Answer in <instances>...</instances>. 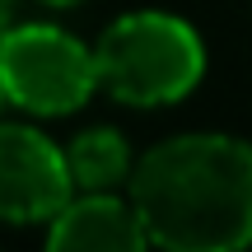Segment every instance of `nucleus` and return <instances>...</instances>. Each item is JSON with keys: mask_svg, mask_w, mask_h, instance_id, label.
<instances>
[{"mask_svg": "<svg viewBox=\"0 0 252 252\" xmlns=\"http://www.w3.org/2000/svg\"><path fill=\"white\" fill-rule=\"evenodd\" d=\"M47 5H80V0H47Z\"/></svg>", "mask_w": 252, "mask_h": 252, "instance_id": "nucleus-9", "label": "nucleus"}, {"mask_svg": "<svg viewBox=\"0 0 252 252\" xmlns=\"http://www.w3.org/2000/svg\"><path fill=\"white\" fill-rule=\"evenodd\" d=\"M5 103H9V94H5V80H0V108H5Z\"/></svg>", "mask_w": 252, "mask_h": 252, "instance_id": "nucleus-8", "label": "nucleus"}, {"mask_svg": "<svg viewBox=\"0 0 252 252\" xmlns=\"http://www.w3.org/2000/svg\"><path fill=\"white\" fill-rule=\"evenodd\" d=\"M131 206L150 243L173 252H234L252 243V145L178 135L131 168Z\"/></svg>", "mask_w": 252, "mask_h": 252, "instance_id": "nucleus-1", "label": "nucleus"}, {"mask_svg": "<svg viewBox=\"0 0 252 252\" xmlns=\"http://www.w3.org/2000/svg\"><path fill=\"white\" fill-rule=\"evenodd\" d=\"M65 168H70V182L80 191H112L117 182H131V154H126V140L117 131L94 126V131L70 140Z\"/></svg>", "mask_w": 252, "mask_h": 252, "instance_id": "nucleus-6", "label": "nucleus"}, {"mask_svg": "<svg viewBox=\"0 0 252 252\" xmlns=\"http://www.w3.org/2000/svg\"><path fill=\"white\" fill-rule=\"evenodd\" d=\"M70 191L75 182L65 168V150H56L33 126H0V220L9 224L56 220Z\"/></svg>", "mask_w": 252, "mask_h": 252, "instance_id": "nucleus-4", "label": "nucleus"}, {"mask_svg": "<svg viewBox=\"0 0 252 252\" xmlns=\"http://www.w3.org/2000/svg\"><path fill=\"white\" fill-rule=\"evenodd\" d=\"M47 243L56 252H135L150 243L140 224V210L112 191H84L80 201H65L52 220Z\"/></svg>", "mask_w": 252, "mask_h": 252, "instance_id": "nucleus-5", "label": "nucleus"}, {"mask_svg": "<svg viewBox=\"0 0 252 252\" xmlns=\"http://www.w3.org/2000/svg\"><path fill=\"white\" fill-rule=\"evenodd\" d=\"M94 61H98V89H108L117 103L159 108L196 89L206 70V47L187 19L140 9L117 19L98 37Z\"/></svg>", "mask_w": 252, "mask_h": 252, "instance_id": "nucleus-2", "label": "nucleus"}, {"mask_svg": "<svg viewBox=\"0 0 252 252\" xmlns=\"http://www.w3.org/2000/svg\"><path fill=\"white\" fill-rule=\"evenodd\" d=\"M0 80L14 108L37 117H65L98 89L94 47L52 24H24L0 33Z\"/></svg>", "mask_w": 252, "mask_h": 252, "instance_id": "nucleus-3", "label": "nucleus"}, {"mask_svg": "<svg viewBox=\"0 0 252 252\" xmlns=\"http://www.w3.org/2000/svg\"><path fill=\"white\" fill-rule=\"evenodd\" d=\"M9 14H14V0H0V33L9 28Z\"/></svg>", "mask_w": 252, "mask_h": 252, "instance_id": "nucleus-7", "label": "nucleus"}]
</instances>
